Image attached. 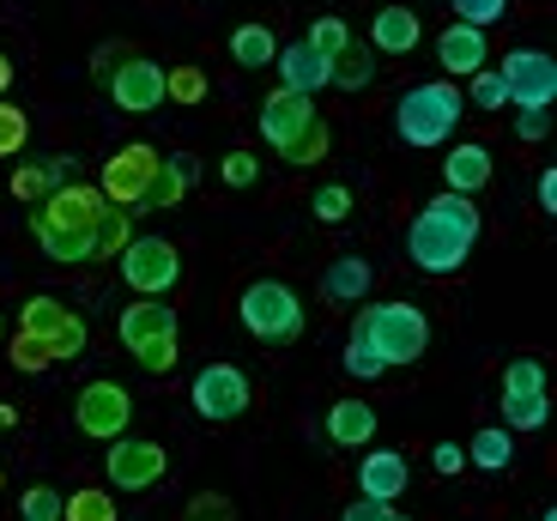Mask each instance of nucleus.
I'll return each instance as SVG.
<instances>
[{
	"instance_id": "864d4df0",
	"label": "nucleus",
	"mask_w": 557,
	"mask_h": 521,
	"mask_svg": "<svg viewBox=\"0 0 557 521\" xmlns=\"http://www.w3.org/2000/svg\"><path fill=\"white\" fill-rule=\"evenodd\" d=\"M382 521H406V516H400V509H388V516H382Z\"/></svg>"
},
{
	"instance_id": "a878e982",
	"label": "nucleus",
	"mask_w": 557,
	"mask_h": 521,
	"mask_svg": "<svg viewBox=\"0 0 557 521\" xmlns=\"http://www.w3.org/2000/svg\"><path fill=\"white\" fill-rule=\"evenodd\" d=\"M127 243H134V212H127V207H103L98 231H91V261H115Z\"/></svg>"
},
{
	"instance_id": "f03ea898",
	"label": "nucleus",
	"mask_w": 557,
	"mask_h": 521,
	"mask_svg": "<svg viewBox=\"0 0 557 521\" xmlns=\"http://www.w3.org/2000/svg\"><path fill=\"white\" fill-rule=\"evenodd\" d=\"M460 115H467V103H460L455 79H424L412 91H400V103H394V134L406 146H418V152H431V146L455 140Z\"/></svg>"
},
{
	"instance_id": "2f4dec72",
	"label": "nucleus",
	"mask_w": 557,
	"mask_h": 521,
	"mask_svg": "<svg viewBox=\"0 0 557 521\" xmlns=\"http://www.w3.org/2000/svg\"><path fill=\"white\" fill-rule=\"evenodd\" d=\"M528 395H545V364L540 358H516L503 370V400H528Z\"/></svg>"
},
{
	"instance_id": "4be33fe9",
	"label": "nucleus",
	"mask_w": 557,
	"mask_h": 521,
	"mask_svg": "<svg viewBox=\"0 0 557 521\" xmlns=\"http://www.w3.org/2000/svg\"><path fill=\"white\" fill-rule=\"evenodd\" d=\"M321 297L327 303H370V261L363 255H339L334 268L321 273Z\"/></svg>"
},
{
	"instance_id": "c9c22d12",
	"label": "nucleus",
	"mask_w": 557,
	"mask_h": 521,
	"mask_svg": "<svg viewBox=\"0 0 557 521\" xmlns=\"http://www.w3.org/2000/svg\"><path fill=\"white\" fill-rule=\"evenodd\" d=\"M7 358H13V370H25V376H42V370L55 364L37 334H13V339H7Z\"/></svg>"
},
{
	"instance_id": "a18cd8bd",
	"label": "nucleus",
	"mask_w": 557,
	"mask_h": 521,
	"mask_svg": "<svg viewBox=\"0 0 557 521\" xmlns=\"http://www.w3.org/2000/svg\"><path fill=\"white\" fill-rule=\"evenodd\" d=\"M224 183H231V188H255V183H261V158H255V152H224Z\"/></svg>"
},
{
	"instance_id": "49530a36",
	"label": "nucleus",
	"mask_w": 557,
	"mask_h": 521,
	"mask_svg": "<svg viewBox=\"0 0 557 521\" xmlns=\"http://www.w3.org/2000/svg\"><path fill=\"white\" fill-rule=\"evenodd\" d=\"M176 352H182V339H152V346H139V370H152V376H164L170 364H176Z\"/></svg>"
},
{
	"instance_id": "423d86ee",
	"label": "nucleus",
	"mask_w": 557,
	"mask_h": 521,
	"mask_svg": "<svg viewBox=\"0 0 557 521\" xmlns=\"http://www.w3.org/2000/svg\"><path fill=\"white\" fill-rule=\"evenodd\" d=\"M158 146H146V140H134V146H115L110 158H103V176H98V195L110 200V207H127L134 212L139 200H146V188H152V176H158Z\"/></svg>"
},
{
	"instance_id": "3c124183",
	"label": "nucleus",
	"mask_w": 557,
	"mask_h": 521,
	"mask_svg": "<svg viewBox=\"0 0 557 521\" xmlns=\"http://www.w3.org/2000/svg\"><path fill=\"white\" fill-rule=\"evenodd\" d=\"M540 212H557V170L540 176Z\"/></svg>"
},
{
	"instance_id": "a19ab883",
	"label": "nucleus",
	"mask_w": 557,
	"mask_h": 521,
	"mask_svg": "<svg viewBox=\"0 0 557 521\" xmlns=\"http://www.w3.org/2000/svg\"><path fill=\"white\" fill-rule=\"evenodd\" d=\"M18 516H25V521H61V492H55V485H25Z\"/></svg>"
},
{
	"instance_id": "c03bdc74",
	"label": "nucleus",
	"mask_w": 557,
	"mask_h": 521,
	"mask_svg": "<svg viewBox=\"0 0 557 521\" xmlns=\"http://www.w3.org/2000/svg\"><path fill=\"white\" fill-rule=\"evenodd\" d=\"M467 98H473L479 110H503V103H509V91H503L497 67H479L473 79H467Z\"/></svg>"
},
{
	"instance_id": "cd10ccee",
	"label": "nucleus",
	"mask_w": 557,
	"mask_h": 521,
	"mask_svg": "<svg viewBox=\"0 0 557 521\" xmlns=\"http://www.w3.org/2000/svg\"><path fill=\"white\" fill-rule=\"evenodd\" d=\"M273 55H278V37L267 25H237L231 30V61H237V67H273Z\"/></svg>"
},
{
	"instance_id": "09e8293b",
	"label": "nucleus",
	"mask_w": 557,
	"mask_h": 521,
	"mask_svg": "<svg viewBox=\"0 0 557 521\" xmlns=\"http://www.w3.org/2000/svg\"><path fill=\"white\" fill-rule=\"evenodd\" d=\"M431 461H436V473H460V467H467V449H460V443H436Z\"/></svg>"
},
{
	"instance_id": "1a4fd4ad",
	"label": "nucleus",
	"mask_w": 557,
	"mask_h": 521,
	"mask_svg": "<svg viewBox=\"0 0 557 521\" xmlns=\"http://www.w3.org/2000/svg\"><path fill=\"white\" fill-rule=\"evenodd\" d=\"M406 255H412L418 273H460L467 268V255H473V237H460L455 225L431 219V212H418L412 231H406Z\"/></svg>"
},
{
	"instance_id": "aec40b11",
	"label": "nucleus",
	"mask_w": 557,
	"mask_h": 521,
	"mask_svg": "<svg viewBox=\"0 0 557 521\" xmlns=\"http://www.w3.org/2000/svg\"><path fill=\"white\" fill-rule=\"evenodd\" d=\"M327 443L334 449H370L376 443V407L370 400H334L327 407Z\"/></svg>"
},
{
	"instance_id": "8fccbe9b",
	"label": "nucleus",
	"mask_w": 557,
	"mask_h": 521,
	"mask_svg": "<svg viewBox=\"0 0 557 521\" xmlns=\"http://www.w3.org/2000/svg\"><path fill=\"white\" fill-rule=\"evenodd\" d=\"M388 509H394V504H370V497H363V504H351V509H346V516H339V521H382V516H388Z\"/></svg>"
},
{
	"instance_id": "603ef678",
	"label": "nucleus",
	"mask_w": 557,
	"mask_h": 521,
	"mask_svg": "<svg viewBox=\"0 0 557 521\" xmlns=\"http://www.w3.org/2000/svg\"><path fill=\"white\" fill-rule=\"evenodd\" d=\"M7 85H13V61H7V49H0V98H7Z\"/></svg>"
},
{
	"instance_id": "f3484780",
	"label": "nucleus",
	"mask_w": 557,
	"mask_h": 521,
	"mask_svg": "<svg viewBox=\"0 0 557 521\" xmlns=\"http://www.w3.org/2000/svg\"><path fill=\"white\" fill-rule=\"evenodd\" d=\"M195 183H200V158H188V152L158 158V176H152V188H146V200H139V207H152V212H176V200L195 195Z\"/></svg>"
},
{
	"instance_id": "f257e3e1",
	"label": "nucleus",
	"mask_w": 557,
	"mask_h": 521,
	"mask_svg": "<svg viewBox=\"0 0 557 521\" xmlns=\"http://www.w3.org/2000/svg\"><path fill=\"white\" fill-rule=\"evenodd\" d=\"M103 207H110V200L91 183H61L55 195L30 212V237H37V249L49 255V261L79 268V261H91V231H98Z\"/></svg>"
},
{
	"instance_id": "72a5a7b5",
	"label": "nucleus",
	"mask_w": 557,
	"mask_h": 521,
	"mask_svg": "<svg viewBox=\"0 0 557 521\" xmlns=\"http://www.w3.org/2000/svg\"><path fill=\"white\" fill-rule=\"evenodd\" d=\"M552 419V400L528 395V400H503V431H540Z\"/></svg>"
},
{
	"instance_id": "5fc2aeb1",
	"label": "nucleus",
	"mask_w": 557,
	"mask_h": 521,
	"mask_svg": "<svg viewBox=\"0 0 557 521\" xmlns=\"http://www.w3.org/2000/svg\"><path fill=\"white\" fill-rule=\"evenodd\" d=\"M0 346H7V315H0Z\"/></svg>"
},
{
	"instance_id": "20e7f679",
	"label": "nucleus",
	"mask_w": 557,
	"mask_h": 521,
	"mask_svg": "<svg viewBox=\"0 0 557 521\" xmlns=\"http://www.w3.org/2000/svg\"><path fill=\"white\" fill-rule=\"evenodd\" d=\"M237 315L261 346H292L304 334V297L285 280H255L249 291L237 297Z\"/></svg>"
},
{
	"instance_id": "393cba45",
	"label": "nucleus",
	"mask_w": 557,
	"mask_h": 521,
	"mask_svg": "<svg viewBox=\"0 0 557 521\" xmlns=\"http://www.w3.org/2000/svg\"><path fill=\"white\" fill-rule=\"evenodd\" d=\"M370 79H376V55H370V42L351 37L346 49L327 61V85H339V91H370Z\"/></svg>"
},
{
	"instance_id": "bb28decb",
	"label": "nucleus",
	"mask_w": 557,
	"mask_h": 521,
	"mask_svg": "<svg viewBox=\"0 0 557 521\" xmlns=\"http://www.w3.org/2000/svg\"><path fill=\"white\" fill-rule=\"evenodd\" d=\"M467 461H473L479 473H503V467L516 461V431H503V424L479 431V437L467 443Z\"/></svg>"
},
{
	"instance_id": "a211bd4d",
	"label": "nucleus",
	"mask_w": 557,
	"mask_h": 521,
	"mask_svg": "<svg viewBox=\"0 0 557 521\" xmlns=\"http://www.w3.org/2000/svg\"><path fill=\"white\" fill-rule=\"evenodd\" d=\"M273 67H278V85L285 91H304V98H315L321 85H327V55H315L309 42H278Z\"/></svg>"
},
{
	"instance_id": "4c0bfd02",
	"label": "nucleus",
	"mask_w": 557,
	"mask_h": 521,
	"mask_svg": "<svg viewBox=\"0 0 557 521\" xmlns=\"http://www.w3.org/2000/svg\"><path fill=\"white\" fill-rule=\"evenodd\" d=\"M309 207H315L321 225H346V219H351V188L346 183H321Z\"/></svg>"
},
{
	"instance_id": "2eb2a0df",
	"label": "nucleus",
	"mask_w": 557,
	"mask_h": 521,
	"mask_svg": "<svg viewBox=\"0 0 557 521\" xmlns=\"http://www.w3.org/2000/svg\"><path fill=\"white\" fill-rule=\"evenodd\" d=\"M406 480H412L406 455L400 449H376V443H370V455L358 461V492L370 497V504H394V497L406 492Z\"/></svg>"
},
{
	"instance_id": "6e6552de",
	"label": "nucleus",
	"mask_w": 557,
	"mask_h": 521,
	"mask_svg": "<svg viewBox=\"0 0 557 521\" xmlns=\"http://www.w3.org/2000/svg\"><path fill=\"white\" fill-rule=\"evenodd\" d=\"M497 79L516 110H552V98H557V61L545 49H509Z\"/></svg>"
},
{
	"instance_id": "c85d7f7f",
	"label": "nucleus",
	"mask_w": 557,
	"mask_h": 521,
	"mask_svg": "<svg viewBox=\"0 0 557 521\" xmlns=\"http://www.w3.org/2000/svg\"><path fill=\"white\" fill-rule=\"evenodd\" d=\"M424 212H431V219H443V225H455L460 237H473L479 243V225H485V219H479V200L473 195H436V200H424Z\"/></svg>"
},
{
	"instance_id": "6ab92c4d",
	"label": "nucleus",
	"mask_w": 557,
	"mask_h": 521,
	"mask_svg": "<svg viewBox=\"0 0 557 521\" xmlns=\"http://www.w3.org/2000/svg\"><path fill=\"white\" fill-rule=\"evenodd\" d=\"M309 115H315V98H304V91H285V85H278L273 98L261 103V140L267 146H285L297 127L309 122Z\"/></svg>"
},
{
	"instance_id": "f8f14e48",
	"label": "nucleus",
	"mask_w": 557,
	"mask_h": 521,
	"mask_svg": "<svg viewBox=\"0 0 557 521\" xmlns=\"http://www.w3.org/2000/svg\"><path fill=\"white\" fill-rule=\"evenodd\" d=\"M110 98L122 103L127 115H152L158 103H164V67L146 55H127L110 67Z\"/></svg>"
},
{
	"instance_id": "4468645a",
	"label": "nucleus",
	"mask_w": 557,
	"mask_h": 521,
	"mask_svg": "<svg viewBox=\"0 0 557 521\" xmlns=\"http://www.w3.org/2000/svg\"><path fill=\"white\" fill-rule=\"evenodd\" d=\"M436 67H443L448 79H473L479 67H491V37L473 25H448L443 37H436Z\"/></svg>"
},
{
	"instance_id": "79ce46f5",
	"label": "nucleus",
	"mask_w": 557,
	"mask_h": 521,
	"mask_svg": "<svg viewBox=\"0 0 557 521\" xmlns=\"http://www.w3.org/2000/svg\"><path fill=\"white\" fill-rule=\"evenodd\" d=\"M182 521H237V504L224 492H195L188 509H182Z\"/></svg>"
},
{
	"instance_id": "473e14b6",
	"label": "nucleus",
	"mask_w": 557,
	"mask_h": 521,
	"mask_svg": "<svg viewBox=\"0 0 557 521\" xmlns=\"http://www.w3.org/2000/svg\"><path fill=\"white\" fill-rule=\"evenodd\" d=\"M164 103H207V73L200 67H164Z\"/></svg>"
},
{
	"instance_id": "ddd939ff",
	"label": "nucleus",
	"mask_w": 557,
	"mask_h": 521,
	"mask_svg": "<svg viewBox=\"0 0 557 521\" xmlns=\"http://www.w3.org/2000/svg\"><path fill=\"white\" fill-rule=\"evenodd\" d=\"M115 334H122L127 352H139V346H152V339H182V327H176V310H170L164 297H134V303L115 315Z\"/></svg>"
},
{
	"instance_id": "6e6d98bb",
	"label": "nucleus",
	"mask_w": 557,
	"mask_h": 521,
	"mask_svg": "<svg viewBox=\"0 0 557 521\" xmlns=\"http://www.w3.org/2000/svg\"><path fill=\"white\" fill-rule=\"evenodd\" d=\"M0 492H7V467H0Z\"/></svg>"
},
{
	"instance_id": "ea45409f",
	"label": "nucleus",
	"mask_w": 557,
	"mask_h": 521,
	"mask_svg": "<svg viewBox=\"0 0 557 521\" xmlns=\"http://www.w3.org/2000/svg\"><path fill=\"white\" fill-rule=\"evenodd\" d=\"M346 370H351L358 382H376L382 370H388V364H382V352H376V346H370V339L358 334V327H351V339H346Z\"/></svg>"
},
{
	"instance_id": "9d476101",
	"label": "nucleus",
	"mask_w": 557,
	"mask_h": 521,
	"mask_svg": "<svg viewBox=\"0 0 557 521\" xmlns=\"http://www.w3.org/2000/svg\"><path fill=\"white\" fill-rule=\"evenodd\" d=\"M188 400H195V412L207 424H231V419H243V412H249L255 388H249V376H243L237 364H207L195 376V388H188Z\"/></svg>"
},
{
	"instance_id": "412c9836",
	"label": "nucleus",
	"mask_w": 557,
	"mask_h": 521,
	"mask_svg": "<svg viewBox=\"0 0 557 521\" xmlns=\"http://www.w3.org/2000/svg\"><path fill=\"white\" fill-rule=\"evenodd\" d=\"M443 183H448V195H479V188L491 183V152H485L479 140L448 146V158H443Z\"/></svg>"
},
{
	"instance_id": "7ed1b4c3",
	"label": "nucleus",
	"mask_w": 557,
	"mask_h": 521,
	"mask_svg": "<svg viewBox=\"0 0 557 521\" xmlns=\"http://www.w3.org/2000/svg\"><path fill=\"white\" fill-rule=\"evenodd\" d=\"M351 327L376 346L388 370L418 364V358L431 352V322H424V310H412V303H370V310H358Z\"/></svg>"
},
{
	"instance_id": "c756f323",
	"label": "nucleus",
	"mask_w": 557,
	"mask_h": 521,
	"mask_svg": "<svg viewBox=\"0 0 557 521\" xmlns=\"http://www.w3.org/2000/svg\"><path fill=\"white\" fill-rule=\"evenodd\" d=\"M67 303H61V297H30L25 310H18V334H37L42 346H49V339L61 334V322H67Z\"/></svg>"
},
{
	"instance_id": "58836bf2",
	"label": "nucleus",
	"mask_w": 557,
	"mask_h": 521,
	"mask_svg": "<svg viewBox=\"0 0 557 521\" xmlns=\"http://www.w3.org/2000/svg\"><path fill=\"white\" fill-rule=\"evenodd\" d=\"M448 13L455 25H473V30H491L503 13H509V0H448Z\"/></svg>"
},
{
	"instance_id": "de8ad7c7",
	"label": "nucleus",
	"mask_w": 557,
	"mask_h": 521,
	"mask_svg": "<svg viewBox=\"0 0 557 521\" xmlns=\"http://www.w3.org/2000/svg\"><path fill=\"white\" fill-rule=\"evenodd\" d=\"M516 134H521L528 146H540L545 134H552V110H521V115H516Z\"/></svg>"
},
{
	"instance_id": "0eeeda50",
	"label": "nucleus",
	"mask_w": 557,
	"mask_h": 521,
	"mask_svg": "<svg viewBox=\"0 0 557 521\" xmlns=\"http://www.w3.org/2000/svg\"><path fill=\"white\" fill-rule=\"evenodd\" d=\"M73 419H79V437H98V443H115L127 437V424H134V395H127L122 382H85L79 400H73Z\"/></svg>"
},
{
	"instance_id": "39448f33",
	"label": "nucleus",
	"mask_w": 557,
	"mask_h": 521,
	"mask_svg": "<svg viewBox=\"0 0 557 521\" xmlns=\"http://www.w3.org/2000/svg\"><path fill=\"white\" fill-rule=\"evenodd\" d=\"M115 268H122V280L134 297H164L170 285L182 280V255H176V243H164V237H134L115 255Z\"/></svg>"
},
{
	"instance_id": "37998d69",
	"label": "nucleus",
	"mask_w": 557,
	"mask_h": 521,
	"mask_svg": "<svg viewBox=\"0 0 557 521\" xmlns=\"http://www.w3.org/2000/svg\"><path fill=\"white\" fill-rule=\"evenodd\" d=\"M85 339H91V327H85V315L73 310L67 322H61V334L49 339V358H55V364H61V358H79V352H85Z\"/></svg>"
},
{
	"instance_id": "e433bc0d",
	"label": "nucleus",
	"mask_w": 557,
	"mask_h": 521,
	"mask_svg": "<svg viewBox=\"0 0 557 521\" xmlns=\"http://www.w3.org/2000/svg\"><path fill=\"white\" fill-rule=\"evenodd\" d=\"M25 140H30V115L18 110V103L0 98V158H18V152H25Z\"/></svg>"
},
{
	"instance_id": "dca6fc26",
	"label": "nucleus",
	"mask_w": 557,
	"mask_h": 521,
	"mask_svg": "<svg viewBox=\"0 0 557 521\" xmlns=\"http://www.w3.org/2000/svg\"><path fill=\"white\" fill-rule=\"evenodd\" d=\"M418 42H424V18L412 7H382L370 18V55H412Z\"/></svg>"
},
{
	"instance_id": "9b49d317",
	"label": "nucleus",
	"mask_w": 557,
	"mask_h": 521,
	"mask_svg": "<svg viewBox=\"0 0 557 521\" xmlns=\"http://www.w3.org/2000/svg\"><path fill=\"white\" fill-rule=\"evenodd\" d=\"M164 467H170V455H164V443H152V437H115L110 455H103L110 492H146V485L164 480Z\"/></svg>"
},
{
	"instance_id": "7c9ffc66",
	"label": "nucleus",
	"mask_w": 557,
	"mask_h": 521,
	"mask_svg": "<svg viewBox=\"0 0 557 521\" xmlns=\"http://www.w3.org/2000/svg\"><path fill=\"white\" fill-rule=\"evenodd\" d=\"M61 521H115V497L98 485H79L73 497H61Z\"/></svg>"
},
{
	"instance_id": "5701e85b",
	"label": "nucleus",
	"mask_w": 557,
	"mask_h": 521,
	"mask_svg": "<svg viewBox=\"0 0 557 521\" xmlns=\"http://www.w3.org/2000/svg\"><path fill=\"white\" fill-rule=\"evenodd\" d=\"M61 183H67V158H30V164L13 170V195L25 200V207H42Z\"/></svg>"
},
{
	"instance_id": "b1692460",
	"label": "nucleus",
	"mask_w": 557,
	"mask_h": 521,
	"mask_svg": "<svg viewBox=\"0 0 557 521\" xmlns=\"http://www.w3.org/2000/svg\"><path fill=\"white\" fill-rule=\"evenodd\" d=\"M327 146H334V127L321 122V110H315V115H309V122L292 134V140H285V146H273V152H278V164L304 170V164H321V158H327Z\"/></svg>"
},
{
	"instance_id": "f704fd0d",
	"label": "nucleus",
	"mask_w": 557,
	"mask_h": 521,
	"mask_svg": "<svg viewBox=\"0 0 557 521\" xmlns=\"http://www.w3.org/2000/svg\"><path fill=\"white\" fill-rule=\"evenodd\" d=\"M304 42L315 49V55H327V61H334L339 49L351 42V25H346V18H334V13H321L315 25H309V37H304Z\"/></svg>"
}]
</instances>
